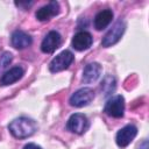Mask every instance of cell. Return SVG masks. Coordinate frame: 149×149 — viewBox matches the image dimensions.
Wrapping results in <instances>:
<instances>
[{"instance_id": "cell-13", "label": "cell", "mask_w": 149, "mask_h": 149, "mask_svg": "<svg viewBox=\"0 0 149 149\" xmlns=\"http://www.w3.org/2000/svg\"><path fill=\"white\" fill-rule=\"evenodd\" d=\"M23 74H24V70L21 66H14V68L7 70L2 74V77L0 78V85L1 86H7V85H10V84H14L19 79H21Z\"/></svg>"}, {"instance_id": "cell-11", "label": "cell", "mask_w": 149, "mask_h": 149, "mask_svg": "<svg viewBox=\"0 0 149 149\" xmlns=\"http://www.w3.org/2000/svg\"><path fill=\"white\" fill-rule=\"evenodd\" d=\"M10 43L15 49H24L28 48L33 43V38L29 34H27L23 30H15L12 34L10 37Z\"/></svg>"}, {"instance_id": "cell-6", "label": "cell", "mask_w": 149, "mask_h": 149, "mask_svg": "<svg viewBox=\"0 0 149 149\" xmlns=\"http://www.w3.org/2000/svg\"><path fill=\"white\" fill-rule=\"evenodd\" d=\"M94 98V91L90 87H83L76 91L69 99V102L73 107H83L88 105Z\"/></svg>"}, {"instance_id": "cell-18", "label": "cell", "mask_w": 149, "mask_h": 149, "mask_svg": "<svg viewBox=\"0 0 149 149\" xmlns=\"http://www.w3.org/2000/svg\"><path fill=\"white\" fill-rule=\"evenodd\" d=\"M137 149H149V147H148V141H147V140H143V142L139 144Z\"/></svg>"}, {"instance_id": "cell-9", "label": "cell", "mask_w": 149, "mask_h": 149, "mask_svg": "<svg viewBox=\"0 0 149 149\" xmlns=\"http://www.w3.org/2000/svg\"><path fill=\"white\" fill-rule=\"evenodd\" d=\"M59 13V3L57 1H50L48 5L41 7L35 13V16L38 21H49L51 17L56 16Z\"/></svg>"}, {"instance_id": "cell-1", "label": "cell", "mask_w": 149, "mask_h": 149, "mask_svg": "<svg viewBox=\"0 0 149 149\" xmlns=\"http://www.w3.org/2000/svg\"><path fill=\"white\" fill-rule=\"evenodd\" d=\"M8 129H9L10 134L14 137H16V139H27L36 132L37 123L30 118L21 116V118L14 119L8 125Z\"/></svg>"}, {"instance_id": "cell-3", "label": "cell", "mask_w": 149, "mask_h": 149, "mask_svg": "<svg viewBox=\"0 0 149 149\" xmlns=\"http://www.w3.org/2000/svg\"><path fill=\"white\" fill-rule=\"evenodd\" d=\"M104 112L112 118H121L125 113V99L122 95L118 94L114 97H111L104 107Z\"/></svg>"}, {"instance_id": "cell-2", "label": "cell", "mask_w": 149, "mask_h": 149, "mask_svg": "<svg viewBox=\"0 0 149 149\" xmlns=\"http://www.w3.org/2000/svg\"><path fill=\"white\" fill-rule=\"evenodd\" d=\"M125 29H126V23L122 20H118L104 36V38L101 41V45L105 48H108V47L118 43L120 41V38L122 37Z\"/></svg>"}, {"instance_id": "cell-15", "label": "cell", "mask_w": 149, "mask_h": 149, "mask_svg": "<svg viewBox=\"0 0 149 149\" xmlns=\"http://www.w3.org/2000/svg\"><path fill=\"white\" fill-rule=\"evenodd\" d=\"M101 90H102L105 97L111 94L112 92H114V90H115V79H114V77L107 76L101 83Z\"/></svg>"}, {"instance_id": "cell-17", "label": "cell", "mask_w": 149, "mask_h": 149, "mask_svg": "<svg viewBox=\"0 0 149 149\" xmlns=\"http://www.w3.org/2000/svg\"><path fill=\"white\" fill-rule=\"evenodd\" d=\"M23 149H42V148L40 146L35 144V143H28V144H26L23 147Z\"/></svg>"}, {"instance_id": "cell-7", "label": "cell", "mask_w": 149, "mask_h": 149, "mask_svg": "<svg viewBox=\"0 0 149 149\" xmlns=\"http://www.w3.org/2000/svg\"><path fill=\"white\" fill-rule=\"evenodd\" d=\"M61 43H62L61 34L56 30H51L44 36V38L41 43V50L44 54H52L56 49L59 48Z\"/></svg>"}, {"instance_id": "cell-10", "label": "cell", "mask_w": 149, "mask_h": 149, "mask_svg": "<svg viewBox=\"0 0 149 149\" xmlns=\"http://www.w3.org/2000/svg\"><path fill=\"white\" fill-rule=\"evenodd\" d=\"M92 42L93 37L88 31H78L72 38V48L78 51H83L88 49L92 45Z\"/></svg>"}, {"instance_id": "cell-12", "label": "cell", "mask_w": 149, "mask_h": 149, "mask_svg": "<svg viewBox=\"0 0 149 149\" xmlns=\"http://www.w3.org/2000/svg\"><path fill=\"white\" fill-rule=\"evenodd\" d=\"M101 71H102V68L99 63L93 62V63L87 64L84 69V72H83V81L86 84H91V83L97 81L101 74Z\"/></svg>"}, {"instance_id": "cell-4", "label": "cell", "mask_w": 149, "mask_h": 149, "mask_svg": "<svg viewBox=\"0 0 149 149\" xmlns=\"http://www.w3.org/2000/svg\"><path fill=\"white\" fill-rule=\"evenodd\" d=\"M88 126H90V123H88L86 115H84L81 113L72 114L66 122V129L71 133L78 134V135L84 134L88 129Z\"/></svg>"}, {"instance_id": "cell-14", "label": "cell", "mask_w": 149, "mask_h": 149, "mask_svg": "<svg viewBox=\"0 0 149 149\" xmlns=\"http://www.w3.org/2000/svg\"><path fill=\"white\" fill-rule=\"evenodd\" d=\"M113 19V12L111 9H104L100 10L95 16H94V28L97 30H102L105 29L112 21Z\"/></svg>"}, {"instance_id": "cell-5", "label": "cell", "mask_w": 149, "mask_h": 149, "mask_svg": "<svg viewBox=\"0 0 149 149\" xmlns=\"http://www.w3.org/2000/svg\"><path fill=\"white\" fill-rule=\"evenodd\" d=\"M73 54L69 50H64L61 54H58L49 64V70L51 72H59L65 69H68L71 63L73 62Z\"/></svg>"}, {"instance_id": "cell-8", "label": "cell", "mask_w": 149, "mask_h": 149, "mask_svg": "<svg viewBox=\"0 0 149 149\" xmlns=\"http://www.w3.org/2000/svg\"><path fill=\"white\" fill-rule=\"evenodd\" d=\"M137 134V128L134 125H127L123 128H121L118 133H116V144L120 148H126L128 144H130V142L135 139Z\"/></svg>"}, {"instance_id": "cell-16", "label": "cell", "mask_w": 149, "mask_h": 149, "mask_svg": "<svg viewBox=\"0 0 149 149\" xmlns=\"http://www.w3.org/2000/svg\"><path fill=\"white\" fill-rule=\"evenodd\" d=\"M12 59H13V56H12V54L8 52V51L3 52V54L0 56V73L10 64Z\"/></svg>"}]
</instances>
